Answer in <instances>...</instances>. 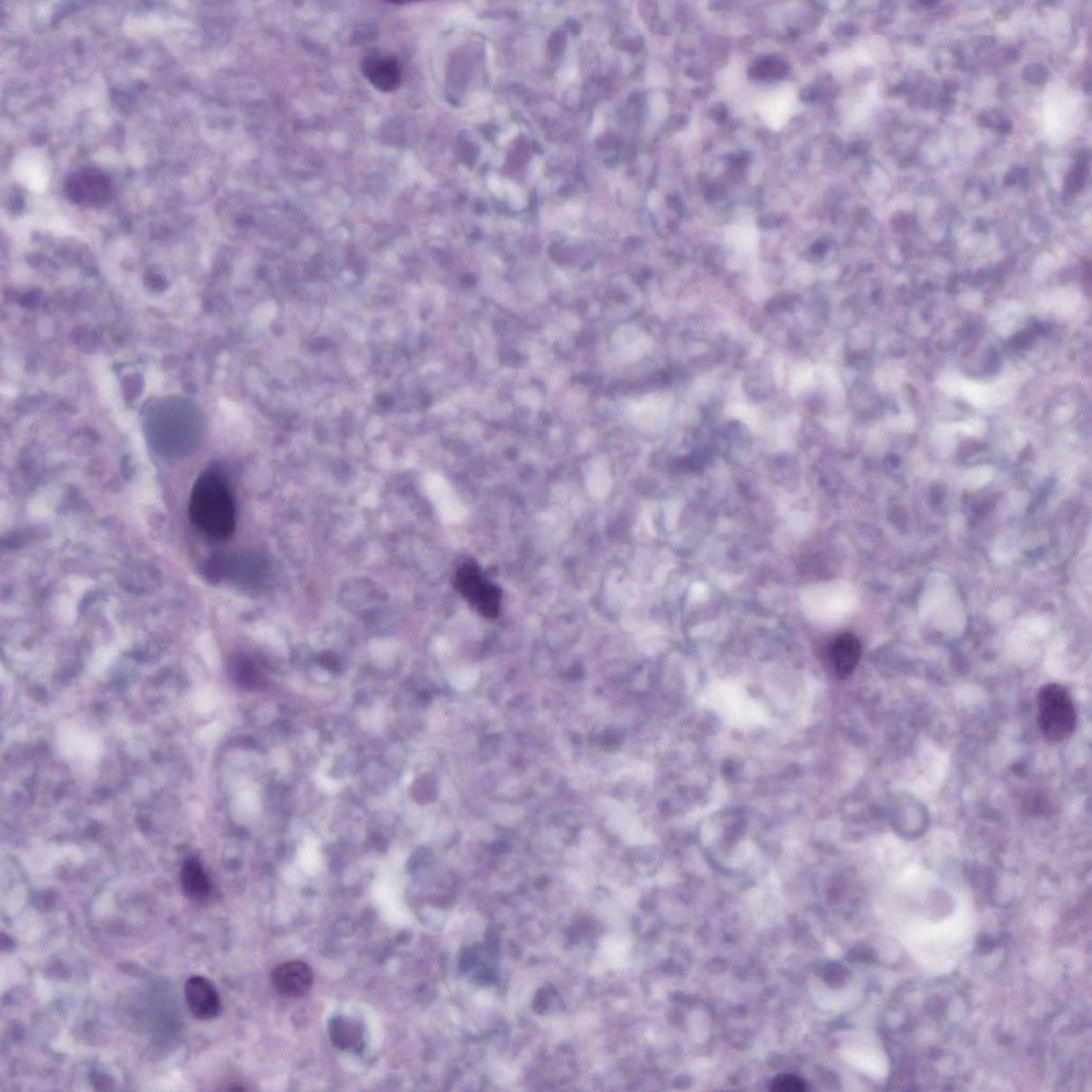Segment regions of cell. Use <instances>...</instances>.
<instances>
[{
	"mask_svg": "<svg viewBox=\"0 0 1092 1092\" xmlns=\"http://www.w3.org/2000/svg\"><path fill=\"white\" fill-rule=\"evenodd\" d=\"M363 77L378 91L391 93L402 85L403 68L398 58L385 52H371L361 63Z\"/></svg>",
	"mask_w": 1092,
	"mask_h": 1092,
	"instance_id": "5b68a950",
	"label": "cell"
},
{
	"mask_svg": "<svg viewBox=\"0 0 1092 1092\" xmlns=\"http://www.w3.org/2000/svg\"><path fill=\"white\" fill-rule=\"evenodd\" d=\"M1088 166L1076 164L1066 179L1065 189L1068 195H1074L1082 190L1085 179L1087 177Z\"/></svg>",
	"mask_w": 1092,
	"mask_h": 1092,
	"instance_id": "4fadbf2b",
	"label": "cell"
},
{
	"mask_svg": "<svg viewBox=\"0 0 1092 1092\" xmlns=\"http://www.w3.org/2000/svg\"><path fill=\"white\" fill-rule=\"evenodd\" d=\"M114 187L108 174L95 167H84L68 174L65 182L67 200L84 208H101L112 201Z\"/></svg>",
	"mask_w": 1092,
	"mask_h": 1092,
	"instance_id": "3957f363",
	"label": "cell"
},
{
	"mask_svg": "<svg viewBox=\"0 0 1092 1092\" xmlns=\"http://www.w3.org/2000/svg\"><path fill=\"white\" fill-rule=\"evenodd\" d=\"M232 672L241 687L250 689L259 687V677L249 660L243 659L236 660L232 667Z\"/></svg>",
	"mask_w": 1092,
	"mask_h": 1092,
	"instance_id": "8fae6325",
	"label": "cell"
},
{
	"mask_svg": "<svg viewBox=\"0 0 1092 1092\" xmlns=\"http://www.w3.org/2000/svg\"><path fill=\"white\" fill-rule=\"evenodd\" d=\"M329 1033L336 1048L350 1052L362 1051L364 1041L362 1028L356 1021L339 1016L330 1022Z\"/></svg>",
	"mask_w": 1092,
	"mask_h": 1092,
	"instance_id": "30bf717a",
	"label": "cell"
},
{
	"mask_svg": "<svg viewBox=\"0 0 1092 1092\" xmlns=\"http://www.w3.org/2000/svg\"><path fill=\"white\" fill-rule=\"evenodd\" d=\"M1006 57L1008 58V59H1010L1012 61L1015 60L1016 59L1015 50H1007Z\"/></svg>",
	"mask_w": 1092,
	"mask_h": 1092,
	"instance_id": "e0dca14e",
	"label": "cell"
},
{
	"mask_svg": "<svg viewBox=\"0 0 1092 1092\" xmlns=\"http://www.w3.org/2000/svg\"><path fill=\"white\" fill-rule=\"evenodd\" d=\"M185 996L191 1015L207 1021L216 1018L222 1010V1000L214 986L203 976H193L186 981Z\"/></svg>",
	"mask_w": 1092,
	"mask_h": 1092,
	"instance_id": "8992f818",
	"label": "cell"
},
{
	"mask_svg": "<svg viewBox=\"0 0 1092 1092\" xmlns=\"http://www.w3.org/2000/svg\"><path fill=\"white\" fill-rule=\"evenodd\" d=\"M861 642L851 632H845L835 639L832 647V660L839 678L846 679L851 676L861 658Z\"/></svg>",
	"mask_w": 1092,
	"mask_h": 1092,
	"instance_id": "9c48e42d",
	"label": "cell"
},
{
	"mask_svg": "<svg viewBox=\"0 0 1092 1092\" xmlns=\"http://www.w3.org/2000/svg\"><path fill=\"white\" fill-rule=\"evenodd\" d=\"M995 127L996 130L1000 133H1009L1013 131L1012 121H1009L1006 118H1002L1000 121H998Z\"/></svg>",
	"mask_w": 1092,
	"mask_h": 1092,
	"instance_id": "9a60e30c",
	"label": "cell"
},
{
	"mask_svg": "<svg viewBox=\"0 0 1092 1092\" xmlns=\"http://www.w3.org/2000/svg\"><path fill=\"white\" fill-rule=\"evenodd\" d=\"M1022 74H1024V77L1027 81H1030V83L1042 84L1045 79L1048 78L1049 72L1048 68L1043 65L1033 63V65H1028L1025 67L1024 73Z\"/></svg>",
	"mask_w": 1092,
	"mask_h": 1092,
	"instance_id": "5bb4252c",
	"label": "cell"
},
{
	"mask_svg": "<svg viewBox=\"0 0 1092 1092\" xmlns=\"http://www.w3.org/2000/svg\"><path fill=\"white\" fill-rule=\"evenodd\" d=\"M956 89H957V86H956L955 83H952V81H946V83H945L946 91L954 92Z\"/></svg>",
	"mask_w": 1092,
	"mask_h": 1092,
	"instance_id": "2e32d148",
	"label": "cell"
},
{
	"mask_svg": "<svg viewBox=\"0 0 1092 1092\" xmlns=\"http://www.w3.org/2000/svg\"><path fill=\"white\" fill-rule=\"evenodd\" d=\"M189 519L197 530L216 541H225L233 534L235 504L223 474L206 470L196 479L190 496Z\"/></svg>",
	"mask_w": 1092,
	"mask_h": 1092,
	"instance_id": "6da1fadb",
	"label": "cell"
},
{
	"mask_svg": "<svg viewBox=\"0 0 1092 1092\" xmlns=\"http://www.w3.org/2000/svg\"><path fill=\"white\" fill-rule=\"evenodd\" d=\"M181 884L185 896L196 903H205L213 894L211 878L196 858H188L181 870Z\"/></svg>",
	"mask_w": 1092,
	"mask_h": 1092,
	"instance_id": "ba28073f",
	"label": "cell"
},
{
	"mask_svg": "<svg viewBox=\"0 0 1092 1092\" xmlns=\"http://www.w3.org/2000/svg\"><path fill=\"white\" fill-rule=\"evenodd\" d=\"M921 4L924 5H927V7H933V5H937V3H934V2H923Z\"/></svg>",
	"mask_w": 1092,
	"mask_h": 1092,
	"instance_id": "ac0fdd59",
	"label": "cell"
},
{
	"mask_svg": "<svg viewBox=\"0 0 1092 1092\" xmlns=\"http://www.w3.org/2000/svg\"><path fill=\"white\" fill-rule=\"evenodd\" d=\"M456 588L464 600L485 618L497 617L501 609L502 590L482 577L475 563H466L456 575Z\"/></svg>",
	"mask_w": 1092,
	"mask_h": 1092,
	"instance_id": "277c9868",
	"label": "cell"
},
{
	"mask_svg": "<svg viewBox=\"0 0 1092 1092\" xmlns=\"http://www.w3.org/2000/svg\"><path fill=\"white\" fill-rule=\"evenodd\" d=\"M806 1089L804 1080L792 1074H780L771 1080L769 1086V1090L777 1092H803Z\"/></svg>",
	"mask_w": 1092,
	"mask_h": 1092,
	"instance_id": "7c38bea8",
	"label": "cell"
},
{
	"mask_svg": "<svg viewBox=\"0 0 1092 1092\" xmlns=\"http://www.w3.org/2000/svg\"><path fill=\"white\" fill-rule=\"evenodd\" d=\"M1038 724L1050 742H1064L1072 735L1077 712L1070 694L1062 685L1047 684L1039 691Z\"/></svg>",
	"mask_w": 1092,
	"mask_h": 1092,
	"instance_id": "7a4b0ae2",
	"label": "cell"
},
{
	"mask_svg": "<svg viewBox=\"0 0 1092 1092\" xmlns=\"http://www.w3.org/2000/svg\"><path fill=\"white\" fill-rule=\"evenodd\" d=\"M273 988L281 996L292 998L305 996L312 989L313 971L304 961H288L272 972Z\"/></svg>",
	"mask_w": 1092,
	"mask_h": 1092,
	"instance_id": "52a82bcc",
	"label": "cell"
}]
</instances>
